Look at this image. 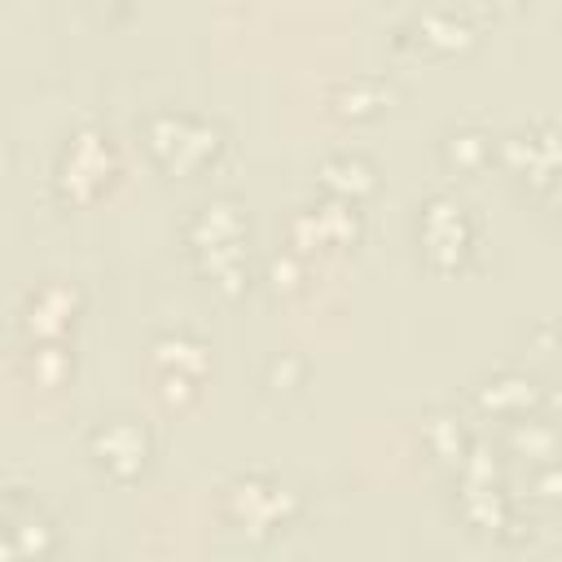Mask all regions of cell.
I'll return each instance as SVG.
<instances>
[{
  "label": "cell",
  "instance_id": "obj_1",
  "mask_svg": "<svg viewBox=\"0 0 562 562\" xmlns=\"http://www.w3.org/2000/svg\"><path fill=\"white\" fill-rule=\"evenodd\" d=\"M189 250L198 259V272L220 290V294H241L246 290V237H250V224H246V211L233 202V198H211L193 211L189 228Z\"/></svg>",
  "mask_w": 562,
  "mask_h": 562
},
{
  "label": "cell",
  "instance_id": "obj_13",
  "mask_svg": "<svg viewBox=\"0 0 562 562\" xmlns=\"http://www.w3.org/2000/svg\"><path fill=\"white\" fill-rule=\"evenodd\" d=\"M408 35H413V44L422 53H435V57H452V53H465L474 44V26L461 13H452V9H426V13H417V22L408 26Z\"/></svg>",
  "mask_w": 562,
  "mask_h": 562
},
{
  "label": "cell",
  "instance_id": "obj_2",
  "mask_svg": "<svg viewBox=\"0 0 562 562\" xmlns=\"http://www.w3.org/2000/svg\"><path fill=\"white\" fill-rule=\"evenodd\" d=\"M145 145L154 154V162L171 176H198L206 171L220 149H224V132L189 110H158L145 123Z\"/></svg>",
  "mask_w": 562,
  "mask_h": 562
},
{
  "label": "cell",
  "instance_id": "obj_17",
  "mask_svg": "<svg viewBox=\"0 0 562 562\" xmlns=\"http://www.w3.org/2000/svg\"><path fill=\"white\" fill-rule=\"evenodd\" d=\"M154 364H158V373H176V378L202 382L211 356H206V347H202L198 338H189V334H162V338L154 342Z\"/></svg>",
  "mask_w": 562,
  "mask_h": 562
},
{
  "label": "cell",
  "instance_id": "obj_23",
  "mask_svg": "<svg viewBox=\"0 0 562 562\" xmlns=\"http://www.w3.org/2000/svg\"><path fill=\"white\" fill-rule=\"evenodd\" d=\"M474 4H483V9H492V13H509L518 0H474Z\"/></svg>",
  "mask_w": 562,
  "mask_h": 562
},
{
  "label": "cell",
  "instance_id": "obj_7",
  "mask_svg": "<svg viewBox=\"0 0 562 562\" xmlns=\"http://www.w3.org/2000/svg\"><path fill=\"white\" fill-rule=\"evenodd\" d=\"M114 167H119V154H114L110 136L97 127H83L70 136V145L57 158V193L66 202H92L110 184Z\"/></svg>",
  "mask_w": 562,
  "mask_h": 562
},
{
  "label": "cell",
  "instance_id": "obj_11",
  "mask_svg": "<svg viewBox=\"0 0 562 562\" xmlns=\"http://www.w3.org/2000/svg\"><path fill=\"white\" fill-rule=\"evenodd\" d=\"M75 307H79V294L66 281H44L40 290H31V299L22 307V329L31 338H57L70 329Z\"/></svg>",
  "mask_w": 562,
  "mask_h": 562
},
{
  "label": "cell",
  "instance_id": "obj_21",
  "mask_svg": "<svg viewBox=\"0 0 562 562\" xmlns=\"http://www.w3.org/2000/svg\"><path fill=\"white\" fill-rule=\"evenodd\" d=\"M299 277H303L299 255H272V263H268V281H272L277 294H290V290L299 285Z\"/></svg>",
  "mask_w": 562,
  "mask_h": 562
},
{
  "label": "cell",
  "instance_id": "obj_19",
  "mask_svg": "<svg viewBox=\"0 0 562 562\" xmlns=\"http://www.w3.org/2000/svg\"><path fill=\"white\" fill-rule=\"evenodd\" d=\"M509 448H514V457H522V461H531V465L562 457L558 430H553L549 422L531 417V413H527V417H514V426H509Z\"/></svg>",
  "mask_w": 562,
  "mask_h": 562
},
{
  "label": "cell",
  "instance_id": "obj_10",
  "mask_svg": "<svg viewBox=\"0 0 562 562\" xmlns=\"http://www.w3.org/2000/svg\"><path fill=\"white\" fill-rule=\"evenodd\" d=\"M53 544H57V531L44 518V509L22 501L18 492H9L4 496V544H0L4 558H40Z\"/></svg>",
  "mask_w": 562,
  "mask_h": 562
},
{
  "label": "cell",
  "instance_id": "obj_12",
  "mask_svg": "<svg viewBox=\"0 0 562 562\" xmlns=\"http://www.w3.org/2000/svg\"><path fill=\"white\" fill-rule=\"evenodd\" d=\"M474 404L492 417H527L540 404V382L518 369H501L474 386Z\"/></svg>",
  "mask_w": 562,
  "mask_h": 562
},
{
  "label": "cell",
  "instance_id": "obj_16",
  "mask_svg": "<svg viewBox=\"0 0 562 562\" xmlns=\"http://www.w3.org/2000/svg\"><path fill=\"white\" fill-rule=\"evenodd\" d=\"M443 167L448 171H457V176H474V171H483L492 158H496V140L483 132V127H474V123H465V127H452L448 136H443Z\"/></svg>",
  "mask_w": 562,
  "mask_h": 562
},
{
  "label": "cell",
  "instance_id": "obj_18",
  "mask_svg": "<svg viewBox=\"0 0 562 562\" xmlns=\"http://www.w3.org/2000/svg\"><path fill=\"white\" fill-rule=\"evenodd\" d=\"M422 439H426L430 457H435L439 465H448L452 474L461 470V461H465V457H470V448H474V439L465 435V426H461L452 413H430V422H426Z\"/></svg>",
  "mask_w": 562,
  "mask_h": 562
},
{
  "label": "cell",
  "instance_id": "obj_4",
  "mask_svg": "<svg viewBox=\"0 0 562 562\" xmlns=\"http://www.w3.org/2000/svg\"><path fill=\"white\" fill-rule=\"evenodd\" d=\"M474 220L465 211V202H457L452 193H430L422 206H417V246H422V259L430 268H461L474 250Z\"/></svg>",
  "mask_w": 562,
  "mask_h": 562
},
{
  "label": "cell",
  "instance_id": "obj_6",
  "mask_svg": "<svg viewBox=\"0 0 562 562\" xmlns=\"http://www.w3.org/2000/svg\"><path fill=\"white\" fill-rule=\"evenodd\" d=\"M457 483H461V518H465L474 531L501 536V531L514 522L509 496H505V487H501L496 452H487L483 443H474L470 457H465L461 470H457Z\"/></svg>",
  "mask_w": 562,
  "mask_h": 562
},
{
  "label": "cell",
  "instance_id": "obj_15",
  "mask_svg": "<svg viewBox=\"0 0 562 562\" xmlns=\"http://www.w3.org/2000/svg\"><path fill=\"white\" fill-rule=\"evenodd\" d=\"M391 101H395V88L382 83V79H373V75L347 79V83H338V88L329 92V110H334L338 119H351V123L382 114Z\"/></svg>",
  "mask_w": 562,
  "mask_h": 562
},
{
  "label": "cell",
  "instance_id": "obj_22",
  "mask_svg": "<svg viewBox=\"0 0 562 562\" xmlns=\"http://www.w3.org/2000/svg\"><path fill=\"white\" fill-rule=\"evenodd\" d=\"M299 378H303V364H299L290 351H281V356L268 364V386H272V391H294Z\"/></svg>",
  "mask_w": 562,
  "mask_h": 562
},
{
  "label": "cell",
  "instance_id": "obj_20",
  "mask_svg": "<svg viewBox=\"0 0 562 562\" xmlns=\"http://www.w3.org/2000/svg\"><path fill=\"white\" fill-rule=\"evenodd\" d=\"M531 496L544 501V505H558L562 501V457L531 465Z\"/></svg>",
  "mask_w": 562,
  "mask_h": 562
},
{
  "label": "cell",
  "instance_id": "obj_5",
  "mask_svg": "<svg viewBox=\"0 0 562 562\" xmlns=\"http://www.w3.org/2000/svg\"><path fill=\"white\" fill-rule=\"evenodd\" d=\"M496 162L531 189L558 184L562 180V127L549 119H536V123L505 132L496 140Z\"/></svg>",
  "mask_w": 562,
  "mask_h": 562
},
{
  "label": "cell",
  "instance_id": "obj_14",
  "mask_svg": "<svg viewBox=\"0 0 562 562\" xmlns=\"http://www.w3.org/2000/svg\"><path fill=\"white\" fill-rule=\"evenodd\" d=\"M316 180H321V189H325L329 198H342V202H360V198H369V193L378 189L373 162H369L364 154H351V149L321 158Z\"/></svg>",
  "mask_w": 562,
  "mask_h": 562
},
{
  "label": "cell",
  "instance_id": "obj_3",
  "mask_svg": "<svg viewBox=\"0 0 562 562\" xmlns=\"http://www.w3.org/2000/svg\"><path fill=\"white\" fill-rule=\"evenodd\" d=\"M220 514L246 536H272L299 514V496L268 474H237L220 496Z\"/></svg>",
  "mask_w": 562,
  "mask_h": 562
},
{
  "label": "cell",
  "instance_id": "obj_8",
  "mask_svg": "<svg viewBox=\"0 0 562 562\" xmlns=\"http://www.w3.org/2000/svg\"><path fill=\"white\" fill-rule=\"evenodd\" d=\"M88 452H92V461H97L110 479L132 483V479L145 474V465H149V457H154V439H149V430H145L140 422H132V417H110V422H101V426L88 435Z\"/></svg>",
  "mask_w": 562,
  "mask_h": 562
},
{
  "label": "cell",
  "instance_id": "obj_9",
  "mask_svg": "<svg viewBox=\"0 0 562 562\" xmlns=\"http://www.w3.org/2000/svg\"><path fill=\"white\" fill-rule=\"evenodd\" d=\"M360 233V215H356V202H321V206H307L290 220V241L299 250H334V246H351Z\"/></svg>",
  "mask_w": 562,
  "mask_h": 562
}]
</instances>
